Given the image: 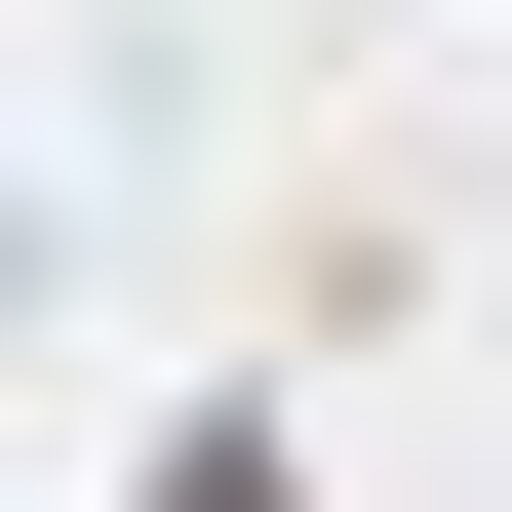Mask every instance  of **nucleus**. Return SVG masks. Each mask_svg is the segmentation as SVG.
<instances>
[{"mask_svg": "<svg viewBox=\"0 0 512 512\" xmlns=\"http://www.w3.org/2000/svg\"><path fill=\"white\" fill-rule=\"evenodd\" d=\"M158 512H316V473H276V434H158Z\"/></svg>", "mask_w": 512, "mask_h": 512, "instance_id": "obj_1", "label": "nucleus"}]
</instances>
